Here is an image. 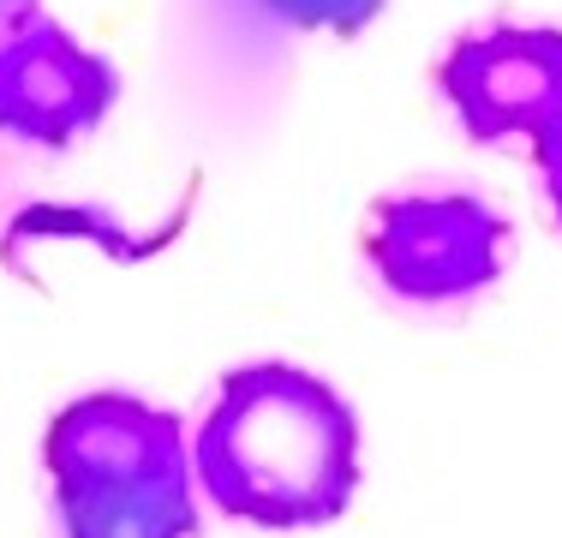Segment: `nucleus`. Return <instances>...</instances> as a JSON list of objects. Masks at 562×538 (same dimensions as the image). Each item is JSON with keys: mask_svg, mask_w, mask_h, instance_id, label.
<instances>
[{"mask_svg": "<svg viewBox=\"0 0 562 538\" xmlns=\"http://www.w3.org/2000/svg\"><path fill=\"white\" fill-rule=\"evenodd\" d=\"M120 102V66L36 12L0 36V132L31 150H72Z\"/></svg>", "mask_w": 562, "mask_h": 538, "instance_id": "39448f33", "label": "nucleus"}, {"mask_svg": "<svg viewBox=\"0 0 562 538\" xmlns=\"http://www.w3.org/2000/svg\"><path fill=\"white\" fill-rule=\"evenodd\" d=\"M186 449L198 491L258 533H312L341 520L366 473L359 413L329 377L288 359L227 371Z\"/></svg>", "mask_w": 562, "mask_h": 538, "instance_id": "f257e3e1", "label": "nucleus"}, {"mask_svg": "<svg viewBox=\"0 0 562 538\" xmlns=\"http://www.w3.org/2000/svg\"><path fill=\"white\" fill-rule=\"evenodd\" d=\"M532 168H539L544 210H551V215H557V227H562V138H551V144H532Z\"/></svg>", "mask_w": 562, "mask_h": 538, "instance_id": "0eeeda50", "label": "nucleus"}, {"mask_svg": "<svg viewBox=\"0 0 562 538\" xmlns=\"http://www.w3.org/2000/svg\"><path fill=\"white\" fill-rule=\"evenodd\" d=\"M437 97L473 144L562 138V31L491 19L454 36L437 60Z\"/></svg>", "mask_w": 562, "mask_h": 538, "instance_id": "20e7f679", "label": "nucleus"}, {"mask_svg": "<svg viewBox=\"0 0 562 538\" xmlns=\"http://www.w3.org/2000/svg\"><path fill=\"white\" fill-rule=\"evenodd\" d=\"M60 538H192L198 484L186 425L126 389L66 401L43 430Z\"/></svg>", "mask_w": 562, "mask_h": 538, "instance_id": "f03ea898", "label": "nucleus"}, {"mask_svg": "<svg viewBox=\"0 0 562 538\" xmlns=\"http://www.w3.org/2000/svg\"><path fill=\"white\" fill-rule=\"evenodd\" d=\"M276 24L288 31H329V36H359L378 24L383 0H258Z\"/></svg>", "mask_w": 562, "mask_h": 538, "instance_id": "423d86ee", "label": "nucleus"}, {"mask_svg": "<svg viewBox=\"0 0 562 538\" xmlns=\"http://www.w3.org/2000/svg\"><path fill=\"white\" fill-rule=\"evenodd\" d=\"M359 258L395 305L443 312L497 288L515 258V227L479 192H383L359 227Z\"/></svg>", "mask_w": 562, "mask_h": 538, "instance_id": "7ed1b4c3", "label": "nucleus"}]
</instances>
